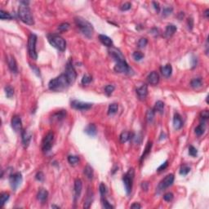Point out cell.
Wrapping results in <instances>:
<instances>
[{
  "instance_id": "ab89813d",
  "label": "cell",
  "mask_w": 209,
  "mask_h": 209,
  "mask_svg": "<svg viewBox=\"0 0 209 209\" xmlns=\"http://www.w3.org/2000/svg\"><path fill=\"white\" fill-rule=\"evenodd\" d=\"M0 19L1 20H12L13 17L11 16V14L7 12H4L3 10L0 11Z\"/></svg>"
},
{
  "instance_id": "4fadbf2b",
  "label": "cell",
  "mask_w": 209,
  "mask_h": 209,
  "mask_svg": "<svg viewBox=\"0 0 209 209\" xmlns=\"http://www.w3.org/2000/svg\"><path fill=\"white\" fill-rule=\"evenodd\" d=\"M11 124H12V128L13 130L17 132H21L22 130V122H21V118L18 115H14L12 118L11 121Z\"/></svg>"
},
{
  "instance_id": "c3c4849f",
  "label": "cell",
  "mask_w": 209,
  "mask_h": 209,
  "mask_svg": "<svg viewBox=\"0 0 209 209\" xmlns=\"http://www.w3.org/2000/svg\"><path fill=\"white\" fill-rule=\"evenodd\" d=\"M102 205H103V208H108V209H110V208H113L114 207L111 205L110 203H109L105 198H102Z\"/></svg>"
},
{
  "instance_id": "1f68e13d",
  "label": "cell",
  "mask_w": 209,
  "mask_h": 209,
  "mask_svg": "<svg viewBox=\"0 0 209 209\" xmlns=\"http://www.w3.org/2000/svg\"><path fill=\"white\" fill-rule=\"evenodd\" d=\"M203 84V82L202 79L200 78H197V79H194L191 81L190 85L193 88H198V87H201Z\"/></svg>"
},
{
  "instance_id": "7c38bea8",
  "label": "cell",
  "mask_w": 209,
  "mask_h": 209,
  "mask_svg": "<svg viewBox=\"0 0 209 209\" xmlns=\"http://www.w3.org/2000/svg\"><path fill=\"white\" fill-rule=\"evenodd\" d=\"M71 106L75 110H89L92 108V103H87V102H82V101H71Z\"/></svg>"
},
{
  "instance_id": "f1b7e54d",
  "label": "cell",
  "mask_w": 209,
  "mask_h": 209,
  "mask_svg": "<svg viewBox=\"0 0 209 209\" xmlns=\"http://www.w3.org/2000/svg\"><path fill=\"white\" fill-rule=\"evenodd\" d=\"M154 110L159 112V114H163V110H164V103H163V101H158L155 103Z\"/></svg>"
},
{
  "instance_id": "6da1fadb",
  "label": "cell",
  "mask_w": 209,
  "mask_h": 209,
  "mask_svg": "<svg viewBox=\"0 0 209 209\" xmlns=\"http://www.w3.org/2000/svg\"><path fill=\"white\" fill-rule=\"evenodd\" d=\"M69 83L65 74H61L60 76L56 77L53 79L50 80L48 83V87L50 90L54 92H60L69 86Z\"/></svg>"
},
{
  "instance_id": "7a4b0ae2",
  "label": "cell",
  "mask_w": 209,
  "mask_h": 209,
  "mask_svg": "<svg viewBox=\"0 0 209 209\" xmlns=\"http://www.w3.org/2000/svg\"><path fill=\"white\" fill-rule=\"evenodd\" d=\"M74 22L81 31V33L86 36L87 38H92L93 34V26L92 25L88 22L87 20L81 17H76L74 18Z\"/></svg>"
},
{
  "instance_id": "9f6ffc18",
  "label": "cell",
  "mask_w": 209,
  "mask_h": 209,
  "mask_svg": "<svg viewBox=\"0 0 209 209\" xmlns=\"http://www.w3.org/2000/svg\"><path fill=\"white\" fill-rule=\"evenodd\" d=\"M152 4H153V6H154L155 11H156L157 13H159V11H160L159 3H157V2H153V3H152Z\"/></svg>"
},
{
  "instance_id": "94428289",
  "label": "cell",
  "mask_w": 209,
  "mask_h": 209,
  "mask_svg": "<svg viewBox=\"0 0 209 209\" xmlns=\"http://www.w3.org/2000/svg\"><path fill=\"white\" fill-rule=\"evenodd\" d=\"M142 208V206L139 204V203H133L132 206H131V208Z\"/></svg>"
},
{
  "instance_id": "db71d44e",
  "label": "cell",
  "mask_w": 209,
  "mask_h": 209,
  "mask_svg": "<svg viewBox=\"0 0 209 209\" xmlns=\"http://www.w3.org/2000/svg\"><path fill=\"white\" fill-rule=\"evenodd\" d=\"M35 178L37 179L38 181H43V180H44V175H43V173L42 172H38L36 174V176H35Z\"/></svg>"
},
{
  "instance_id": "e575fe53",
  "label": "cell",
  "mask_w": 209,
  "mask_h": 209,
  "mask_svg": "<svg viewBox=\"0 0 209 209\" xmlns=\"http://www.w3.org/2000/svg\"><path fill=\"white\" fill-rule=\"evenodd\" d=\"M154 109H150V110H148L146 112V120L149 123H151L153 122L154 118Z\"/></svg>"
},
{
  "instance_id": "ac0fdd59",
  "label": "cell",
  "mask_w": 209,
  "mask_h": 209,
  "mask_svg": "<svg viewBox=\"0 0 209 209\" xmlns=\"http://www.w3.org/2000/svg\"><path fill=\"white\" fill-rule=\"evenodd\" d=\"M7 65H8V68L9 69L14 73V74H17L18 72V68H17V62L15 60V58L13 57V56H9L8 59H7Z\"/></svg>"
},
{
  "instance_id": "91938a15",
  "label": "cell",
  "mask_w": 209,
  "mask_h": 209,
  "mask_svg": "<svg viewBox=\"0 0 209 209\" xmlns=\"http://www.w3.org/2000/svg\"><path fill=\"white\" fill-rule=\"evenodd\" d=\"M30 67L32 68V69L34 71V73L37 74L38 76H40V72H39V69H38V68L35 67L34 65H30Z\"/></svg>"
},
{
  "instance_id": "f546056e",
  "label": "cell",
  "mask_w": 209,
  "mask_h": 209,
  "mask_svg": "<svg viewBox=\"0 0 209 209\" xmlns=\"http://www.w3.org/2000/svg\"><path fill=\"white\" fill-rule=\"evenodd\" d=\"M131 133L128 132H122L120 136H119V140H120V142L121 143H125L127 142L129 139H131Z\"/></svg>"
},
{
  "instance_id": "52a82bcc",
  "label": "cell",
  "mask_w": 209,
  "mask_h": 209,
  "mask_svg": "<svg viewBox=\"0 0 209 209\" xmlns=\"http://www.w3.org/2000/svg\"><path fill=\"white\" fill-rule=\"evenodd\" d=\"M65 76L67 78L68 81L69 83V84H73L76 78H77V74H76V71L74 69V66L72 65V62L71 61H69L66 64V66H65Z\"/></svg>"
},
{
  "instance_id": "816d5d0a",
  "label": "cell",
  "mask_w": 209,
  "mask_h": 209,
  "mask_svg": "<svg viewBox=\"0 0 209 209\" xmlns=\"http://www.w3.org/2000/svg\"><path fill=\"white\" fill-rule=\"evenodd\" d=\"M167 166H168V161H165L163 163H162V164L159 167V168L157 169V171H158V172H162V171L165 170Z\"/></svg>"
},
{
  "instance_id": "8d00e7d4",
  "label": "cell",
  "mask_w": 209,
  "mask_h": 209,
  "mask_svg": "<svg viewBox=\"0 0 209 209\" xmlns=\"http://www.w3.org/2000/svg\"><path fill=\"white\" fill-rule=\"evenodd\" d=\"M8 199H9V194L7 193H3L1 194V197H0V207L3 208Z\"/></svg>"
},
{
  "instance_id": "7402d4cb",
  "label": "cell",
  "mask_w": 209,
  "mask_h": 209,
  "mask_svg": "<svg viewBox=\"0 0 209 209\" xmlns=\"http://www.w3.org/2000/svg\"><path fill=\"white\" fill-rule=\"evenodd\" d=\"M84 132H86L87 135L90 136H95L97 135V127H96V125L93 124V123H90V124L86 128H85V131H84Z\"/></svg>"
},
{
  "instance_id": "30bf717a",
  "label": "cell",
  "mask_w": 209,
  "mask_h": 209,
  "mask_svg": "<svg viewBox=\"0 0 209 209\" xmlns=\"http://www.w3.org/2000/svg\"><path fill=\"white\" fill-rule=\"evenodd\" d=\"M22 181V175L20 172H16L9 177V183L13 190H16Z\"/></svg>"
},
{
  "instance_id": "484cf974",
  "label": "cell",
  "mask_w": 209,
  "mask_h": 209,
  "mask_svg": "<svg viewBox=\"0 0 209 209\" xmlns=\"http://www.w3.org/2000/svg\"><path fill=\"white\" fill-rule=\"evenodd\" d=\"M92 195H93L92 191L90 189H88L87 194V198L85 199V203H84V206H83L85 208H90L92 202Z\"/></svg>"
},
{
  "instance_id": "44dd1931",
  "label": "cell",
  "mask_w": 209,
  "mask_h": 209,
  "mask_svg": "<svg viewBox=\"0 0 209 209\" xmlns=\"http://www.w3.org/2000/svg\"><path fill=\"white\" fill-rule=\"evenodd\" d=\"M99 39L101 41V43H102L103 45L108 47V48H111L113 46V41L110 38L104 35V34H100L99 35Z\"/></svg>"
},
{
  "instance_id": "ee69618b",
  "label": "cell",
  "mask_w": 209,
  "mask_h": 209,
  "mask_svg": "<svg viewBox=\"0 0 209 209\" xmlns=\"http://www.w3.org/2000/svg\"><path fill=\"white\" fill-rule=\"evenodd\" d=\"M69 24L67 22H65V23H62L61 25L58 26V30L61 31V32H65V31H67L69 29Z\"/></svg>"
},
{
  "instance_id": "3957f363",
  "label": "cell",
  "mask_w": 209,
  "mask_h": 209,
  "mask_svg": "<svg viewBox=\"0 0 209 209\" xmlns=\"http://www.w3.org/2000/svg\"><path fill=\"white\" fill-rule=\"evenodd\" d=\"M18 16L21 21L26 25H32L34 24V20L30 9L28 7V5L21 4L19 7Z\"/></svg>"
},
{
  "instance_id": "277c9868",
  "label": "cell",
  "mask_w": 209,
  "mask_h": 209,
  "mask_svg": "<svg viewBox=\"0 0 209 209\" xmlns=\"http://www.w3.org/2000/svg\"><path fill=\"white\" fill-rule=\"evenodd\" d=\"M48 41L52 46L61 52L65 51L66 48V43L65 39L57 34H50L48 35Z\"/></svg>"
},
{
  "instance_id": "2e32d148",
  "label": "cell",
  "mask_w": 209,
  "mask_h": 209,
  "mask_svg": "<svg viewBox=\"0 0 209 209\" xmlns=\"http://www.w3.org/2000/svg\"><path fill=\"white\" fill-rule=\"evenodd\" d=\"M31 137H32V135H31V133L28 130L22 131L21 138H22V144H23V146H24L25 148H27L29 146V145L30 143Z\"/></svg>"
},
{
  "instance_id": "11a10c76",
  "label": "cell",
  "mask_w": 209,
  "mask_h": 209,
  "mask_svg": "<svg viewBox=\"0 0 209 209\" xmlns=\"http://www.w3.org/2000/svg\"><path fill=\"white\" fill-rule=\"evenodd\" d=\"M208 117H209V113L208 110H204L201 113V118H202L203 119H204V120L208 119Z\"/></svg>"
},
{
  "instance_id": "f35d334b",
  "label": "cell",
  "mask_w": 209,
  "mask_h": 209,
  "mask_svg": "<svg viewBox=\"0 0 209 209\" xmlns=\"http://www.w3.org/2000/svg\"><path fill=\"white\" fill-rule=\"evenodd\" d=\"M190 172V167L188 166V165H182L181 167V169H180V174L181 175H183V176H186L189 172Z\"/></svg>"
},
{
  "instance_id": "5bb4252c",
  "label": "cell",
  "mask_w": 209,
  "mask_h": 209,
  "mask_svg": "<svg viewBox=\"0 0 209 209\" xmlns=\"http://www.w3.org/2000/svg\"><path fill=\"white\" fill-rule=\"evenodd\" d=\"M82 189H83V182L80 179H76L74 181V202H76L79 198L81 192H82Z\"/></svg>"
},
{
  "instance_id": "8992f818",
  "label": "cell",
  "mask_w": 209,
  "mask_h": 209,
  "mask_svg": "<svg viewBox=\"0 0 209 209\" xmlns=\"http://www.w3.org/2000/svg\"><path fill=\"white\" fill-rule=\"evenodd\" d=\"M36 43L37 36L34 34H31L28 39V52L33 60H37L38 54L36 52Z\"/></svg>"
},
{
  "instance_id": "9c48e42d",
  "label": "cell",
  "mask_w": 209,
  "mask_h": 209,
  "mask_svg": "<svg viewBox=\"0 0 209 209\" xmlns=\"http://www.w3.org/2000/svg\"><path fill=\"white\" fill-rule=\"evenodd\" d=\"M174 175L173 174H169L167 175L165 178H163L160 183L158 185V188H157V190L159 193L162 192V191L165 190L167 188H168L169 186H171L173 182H174Z\"/></svg>"
},
{
  "instance_id": "5b68a950",
  "label": "cell",
  "mask_w": 209,
  "mask_h": 209,
  "mask_svg": "<svg viewBox=\"0 0 209 209\" xmlns=\"http://www.w3.org/2000/svg\"><path fill=\"white\" fill-rule=\"evenodd\" d=\"M134 176H135V171L133 168H130L128 172H127L125 175H123V181L125 190L128 194H129L132 189V184H133V180H134Z\"/></svg>"
},
{
  "instance_id": "ffe728a7",
  "label": "cell",
  "mask_w": 209,
  "mask_h": 209,
  "mask_svg": "<svg viewBox=\"0 0 209 209\" xmlns=\"http://www.w3.org/2000/svg\"><path fill=\"white\" fill-rule=\"evenodd\" d=\"M173 126L174 128L176 130L181 129L183 126V122H182V118L181 117V115L179 114H175L174 115V118H173Z\"/></svg>"
},
{
  "instance_id": "f5cc1de1",
  "label": "cell",
  "mask_w": 209,
  "mask_h": 209,
  "mask_svg": "<svg viewBox=\"0 0 209 209\" xmlns=\"http://www.w3.org/2000/svg\"><path fill=\"white\" fill-rule=\"evenodd\" d=\"M172 13V7H164L163 8V15L164 17H167L168 15H170Z\"/></svg>"
},
{
  "instance_id": "e0dca14e",
  "label": "cell",
  "mask_w": 209,
  "mask_h": 209,
  "mask_svg": "<svg viewBox=\"0 0 209 209\" xmlns=\"http://www.w3.org/2000/svg\"><path fill=\"white\" fill-rule=\"evenodd\" d=\"M147 81L151 85H157L159 82V75L157 72L153 71L148 75Z\"/></svg>"
},
{
  "instance_id": "6f0895ef",
  "label": "cell",
  "mask_w": 209,
  "mask_h": 209,
  "mask_svg": "<svg viewBox=\"0 0 209 209\" xmlns=\"http://www.w3.org/2000/svg\"><path fill=\"white\" fill-rule=\"evenodd\" d=\"M193 25H194V21H193V19L189 18L188 19V27H189V29H190V30H192Z\"/></svg>"
},
{
  "instance_id": "83f0119b",
  "label": "cell",
  "mask_w": 209,
  "mask_h": 209,
  "mask_svg": "<svg viewBox=\"0 0 209 209\" xmlns=\"http://www.w3.org/2000/svg\"><path fill=\"white\" fill-rule=\"evenodd\" d=\"M83 172H84V175L86 176V177L87 179L92 180L93 178V169H92V167L90 165H87L84 167Z\"/></svg>"
},
{
  "instance_id": "74e56055",
  "label": "cell",
  "mask_w": 209,
  "mask_h": 209,
  "mask_svg": "<svg viewBox=\"0 0 209 209\" xmlns=\"http://www.w3.org/2000/svg\"><path fill=\"white\" fill-rule=\"evenodd\" d=\"M5 90V93H6V96L7 98H12L14 95V89L11 86L7 85V86L5 87L4 88Z\"/></svg>"
},
{
  "instance_id": "d6986e66",
  "label": "cell",
  "mask_w": 209,
  "mask_h": 209,
  "mask_svg": "<svg viewBox=\"0 0 209 209\" xmlns=\"http://www.w3.org/2000/svg\"><path fill=\"white\" fill-rule=\"evenodd\" d=\"M136 94L137 97L140 100H145L148 95V87L147 85H142L139 88L136 89Z\"/></svg>"
},
{
  "instance_id": "603a6c76",
  "label": "cell",
  "mask_w": 209,
  "mask_h": 209,
  "mask_svg": "<svg viewBox=\"0 0 209 209\" xmlns=\"http://www.w3.org/2000/svg\"><path fill=\"white\" fill-rule=\"evenodd\" d=\"M160 69H161V73H162V74H163L165 78H168V77L171 76V74H172V65H171L170 64H167V65H166L165 66L161 67Z\"/></svg>"
},
{
  "instance_id": "cb8c5ba5",
  "label": "cell",
  "mask_w": 209,
  "mask_h": 209,
  "mask_svg": "<svg viewBox=\"0 0 209 209\" xmlns=\"http://www.w3.org/2000/svg\"><path fill=\"white\" fill-rule=\"evenodd\" d=\"M177 30V28L176 25H172V24L167 25L166 27V30H165V36L167 38L172 37Z\"/></svg>"
},
{
  "instance_id": "6125c7cd",
  "label": "cell",
  "mask_w": 209,
  "mask_h": 209,
  "mask_svg": "<svg viewBox=\"0 0 209 209\" xmlns=\"http://www.w3.org/2000/svg\"><path fill=\"white\" fill-rule=\"evenodd\" d=\"M208 12H209V10L208 9H207V10L205 11V13H204V15H205L206 18H208Z\"/></svg>"
},
{
  "instance_id": "d6a6232c",
  "label": "cell",
  "mask_w": 209,
  "mask_h": 209,
  "mask_svg": "<svg viewBox=\"0 0 209 209\" xmlns=\"http://www.w3.org/2000/svg\"><path fill=\"white\" fill-rule=\"evenodd\" d=\"M68 162L69 163L70 165L75 166L79 163V158L78 156H75V155H69V156H68Z\"/></svg>"
},
{
  "instance_id": "d4e9b609",
  "label": "cell",
  "mask_w": 209,
  "mask_h": 209,
  "mask_svg": "<svg viewBox=\"0 0 209 209\" xmlns=\"http://www.w3.org/2000/svg\"><path fill=\"white\" fill-rule=\"evenodd\" d=\"M48 192L44 189H41L38 192L37 198L40 202H43V203L45 202L48 198Z\"/></svg>"
},
{
  "instance_id": "b9f144b4",
  "label": "cell",
  "mask_w": 209,
  "mask_h": 209,
  "mask_svg": "<svg viewBox=\"0 0 209 209\" xmlns=\"http://www.w3.org/2000/svg\"><path fill=\"white\" fill-rule=\"evenodd\" d=\"M132 56H133L135 61L139 62V61H142V59L144 58V54L142 53L141 52H134L133 54H132Z\"/></svg>"
},
{
  "instance_id": "680465c9",
  "label": "cell",
  "mask_w": 209,
  "mask_h": 209,
  "mask_svg": "<svg viewBox=\"0 0 209 209\" xmlns=\"http://www.w3.org/2000/svg\"><path fill=\"white\" fill-rule=\"evenodd\" d=\"M142 188L143 189V190H147L148 188H149V183L148 182H142Z\"/></svg>"
},
{
  "instance_id": "d590c367",
  "label": "cell",
  "mask_w": 209,
  "mask_h": 209,
  "mask_svg": "<svg viewBox=\"0 0 209 209\" xmlns=\"http://www.w3.org/2000/svg\"><path fill=\"white\" fill-rule=\"evenodd\" d=\"M204 131H205V126H204V124L203 123H200L198 126H197L196 128H195V130H194V132H195V134L197 136H202L204 133Z\"/></svg>"
},
{
  "instance_id": "836d02e7",
  "label": "cell",
  "mask_w": 209,
  "mask_h": 209,
  "mask_svg": "<svg viewBox=\"0 0 209 209\" xmlns=\"http://www.w3.org/2000/svg\"><path fill=\"white\" fill-rule=\"evenodd\" d=\"M151 147H152V142H149L147 143V145H146V149H145V151H144V153L142 154V157H141V161L144 159L146 156H147L148 154L150 153V150H151Z\"/></svg>"
},
{
  "instance_id": "7dc6e473",
  "label": "cell",
  "mask_w": 209,
  "mask_h": 209,
  "mask_svg": "<svg viewBox=\"0 0 209 209\" xmlns=\"http://www.w3.org/2000/svg\"><path fill=\"white\" fill-rule=\"evenodd\" d=\"M189 154L192 156V157H195L197 156V154H198V150H197V149L194 147L193 146H190V147H189Z\"/></svg>"
},
{
  "instance_id": "f6af8a7d",
  "label": "cell",
  "mask_w": 209,
  "mask_h": 209,
  "mask_svg": "<svg viewBox=\"0 0 209 209\" xmlns=\"http://www.w3.org/2000/svg\"><path fill=\"white\" fill-rule=\"evenodd\" d=\"M114 90V85H107L104 87V92L106 93L107 96H110L112 92Z\"/></svg>"
},
{
  "instance_id": "ba28073f",
  "label": "cell",
  "mask_w": 209,
  "mask_h": 209,
  "mask_svg": "<svg viewBox=\"0 0 209 209\" xmlns=\"http://www.w3.org/2000/svg\"><path fill=\"white\" fill-rule=\"evenodd\" d=\"M53 140H54V134L50 132L45 136L42 143V149L44 153H48L51 150L53 146Z\"/></svg>"
},
{
  "instance_id": "4dcf8cb0",
  "label": "cell",
  "mask_w": 209,
  "mask_h": 209,
  "mask_svg": "<svg viewBox=\"0 0 209 209\" xmlns=\"http://www.w3.org/2000/svg\"><path fill=\"white\" fill-rule=\"evenodd\" d=\"M118 109V105L116 103H113V104H110L109 109H108V114L109 115H114L117 113Z\"/></svg>"
},
{
  "instance_id": "4316f807",
  "label": "cell",
  "mask_w": 209,
  "mask_h": 209,
  "mask_svg": "<svg viewBox=\"0 0 209 209\" xmlns=\"http://www.w3.org/2000/svg\"><path fill=\"white\" fill-rule=\"evenodd\" d=\"M65 114H66V112H65V110H61L57 113H55L52 117V119L54 121H60V120H62L65 117Z\"/></svg>"
},
{
  "instance_id": "bcb514c9",
  "label": "cell",
  "mask_w": 209,
  "mask_h": 209,
  "mask_svg": "<svg viewBox=\"0 0 209 209\" xmlns=\"http://www.w3.org/2000/svg\"><path fill=\"white\" fill-rule=\"evenodd\" d=\"M148 43V40L147 38H142L139 41H138V47L141 48H145Z\"/></svg>"
},
{
  "instance_id": "f907efd6",
  "label": "cell",
  "mask_w": 209,
  "mask_h": 209,
  "mask_svg": "<svg viewBox=\"0 0 209 209\" xmlns=\"http://www.w3.org/2000/svg\"><path fill=\"white\" fill-rule=\"evenodd\" d=\"M131 7H132V4L130 3H124L120 8L122 11H128V10L131 9Z\"/></svg>"
},
{
  "instance_id": "7bdbcfd3",
  "label": "cell",
  "mask_w": 209,
  "mask_h": 209,
  "mask_svg": "<svg viewBox=\"0 0 209 209\" xmlns=\"http://www.w3.org/2000/svg\"><path fill=\"white\" fill-rule=\"evenodd\" d=\"M99 190H100V193H101V197L104 198L105 194H107V188H106L105 185L103 184V183H101L100 186H99Z\"/></svg>"
},
{
  "instance_id": "8fae6325",
  "label": "cell",
  "mask_w": 209,
  "mask_h": 209,
  "mask_svg": "<svg viewBox=\"0 0 209 209\" xmlns=\"http://www.w3.org/2000/svg\"><path fill=\"white\" fill-rule=\"evenodd\" d=\"M114 69L117 73H125V74H130V72L132 71L128 64L127 63L125 60L116 62V65L114 68Z\"/></svg>"
},
{
  "instance_id": "681fc988",
  "label": "cell",
  "mask_w": 209,
  "mask_h": 209,
  "mask_svg": "<svg viewBox=\"0 0 209 209\" xmlns=\"http://www.w3.org/2000/svg\"><path fill=\"white\" fill-rule=\"evenodd\" d=\"M172 198H173V194L172 193H167L165 194L164 195H163V199L167 201V202H170V201H172Z\"/></svg>"
},
{
  "instance_id": "60d3db41",
  "label": "cell",
  "mask_w": 209,
  "mask_h": 209,
  "mask_svg": "<svg viewBox=\"0 0 209 209\" xmlns=\"http://www.w3.org/2000/svg\"><path fill=\"white\" fill-rule=\"evenodd\" d=\"M92 78L90 76V75H87V74H85V75H83V79H82V84H83V85H87V84H89L91 82H92Z\"/></svg>"
},
{
  "instance_id": "9a60e30c",
  "label": "cell",
  "mask_w": 209,
  "mask_h": 209,
  "mask_svg": "<svg viewBox=\"0 0 209 209\" xmlns=\"http://www.w3.org/2000/svg\"><path fill=\"white\" fill-rule=\"evenodd\" d=\"M109 52H110V55L113 57V59L116 62H121V61H124L125 60V58H124V56L122 54V52L118 49L115 48L111 47L110 49L109 50Z\"/></svg>"
},
{
  "instance_id": "be15d7a7",
  "label": "cell",
  "mask_w": 209,
  "mask_h": 209,
  "mask_svg": "<svg viewBox=\"0 0 209 209\" xmlns=\"http://www.w3.org/2000/svg\"><path fill=\"white\" fill-rule=\"evenodd\" d=\"M52 208H60V207H58V206H55V205H52Z\"/></svg>"
}]
</instances>
